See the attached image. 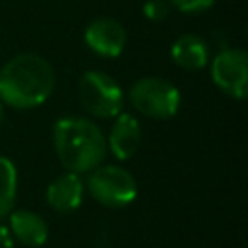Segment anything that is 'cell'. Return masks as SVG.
<instances>
[{"label":"cell","instance_id":"3957f363","mask_svg":"<svg viewBox=\"0 0 248 248\" xmlns=\"http://www.w3.org/2000/svg\"><path fill=\"white\" fill-rule=\"evenodd\" d=\"M130 103L143 116L167 120L178 112L180 91L165 78H141L130 87Z\"/></svg>","mask_w":248,"mask_h":248},{"label":"cell","instance_id":"9c48e42d","mask_svg":"<svg viewBox=\"0 0 248 248\" xmlns=\"http://www.w3.org/2000/svg\"><path fill=\"white\" fill-rule=\"evenodd\" d=\"M83 200V182L78 172H64L56 176L46 188V203L60 213H70L79 207Z\"/></svg>","mask_w":248,"mask_h":248},{"label":"cell","instance_id":"5b68a950","mask_svg":"<svg viewBox=\"0 0 248 248\" xmlns=\"http://www.w3.org/2000/svg\"><path fill=\"white\" fill-rule=\"evenodd\" d=\"M89 172L87 190L99 203L107 207H124L134 202L138 186L126 169L116 165H99Z\"/></svg>","mask_w":248,"mask_h":248},{"label":"cell","instance_id":"ba28073f","mask_svg":"<svg viewBox=\"0 0 248 248\" xmlns=\"http://www.w3.org/2000/svg\"><path fill=\"white\" fill-rule=\"evenodd\" d=\"M140 141H141L140 122L128 112H118L108 134V149L112 151V155L120 161H126L136 155Z\"/></svg>","mask_w":248,"mask_h":248},{"label":"cell","instance_id":"8fae6325","mask_svg":"<svg viewBox=\"0 0 248 248\" xmlns=\"http://www.w3.org/2000/svg\"><path fill=\"white\" fill-rule=\"evenodd\" d=\"M207 45L203 43L202 37L194 33H184L180 35L170 48L172 60L184 68V70H202L207 64Z\"/></svg>","mask_w":248,"mask_h":248},{"label":"cell","instance_id":"6da1fadb","mask_svg":"<svg viewBox=\"0 0 248 248\" xmlns=\"http://www.w3.org/2000/svg\"><path fill=\"white\" fill-rule=\"evenodd\" d=\"M54 89V70L39 54H19L0 70V99L16 108L43 105Z\"/></svg>","mask_w":248,"mask_h":248},{"label":"cell","instance_id":"7a4b0ae2","mask_svg":"<svg viewBox=\"0 0 248 248\" xmlns=\"http://www.w3.org/2000/svg\"><path fill=\"white\" fill-rule=\"evenodd\" d=\"M52 140L60 163L70 172H89L107 155V138L89 118L64 116L56 120Z\"/></svg>","mask_w":248,"mask_h":248},{"label":"cell","instance_id":"5bb4252c","mask_svg":"<svg viewBox=\"0 0 248 248\" xmlns=\"http://www.w3.org/2000/svg\"><path fill=\"white\" fill-rule=\"evenodd\" d=\"M213 2H215V0H169L170 6H174L176 10L186 12V14H198V12H203V10L211 8Z\"/></svg>","mask_w":248,"mask_h":248},{"label":"cell","instance_id":"30bf717a","mask_svg":"<svg viewBox=\"0 0 248 248\" xmlns=\"http://www.w3.org/2000/svg\"><path fill=\"white\" fill-rule=\"evenodd\" d=\"M10 231L21 244L31 248L43 246L48 238V227L45 219L39 213L27 209H19L10 215Z\"/></svg>","mask_w":248,"mask_h":248},{"label":"cell","instance_id":"277c9868","mask_svg":"<svg viewBox=\"0 0 248 248\" xmlns=\"http://www.w3.org/2000/svg\"><path fill=\"white\" fill-rule=\"evenodd\" d=\"M78 95L83 108L99 118H112L122 110L124 95L120 85L105 72L89 70L81 76Z\"/></svg>","mask_w":248,"mask_h":248},{"label":"cell","instance_id":"2e32d148","mask_svg":"<svg viewBox=\"0 0 248 248\" xmlns=\"http://www.w3.org/2000/svg\"><path fill=\"white\" fill-rule=\"evenodd\" d=\"M0 122H2V105H0Z\"/></svg>","mask_w":248,"mask_h":248},{"label":"cell","instance_id":"8992f818","mask_svg":"<svg viewBox=\"0 0 248 248\" xmlns=\"http://www.w3.org/2000/svg\"><path fill=\"white\" fill-rule=\"evenodd\" d=\"M215 85L234 99H244L248 93V56L242 48L221 50L211 64Z\"/></svg>","mask_w":248,"mask_h":248},{"label":"cell","instance_id":"52a82bcc","mask_svg":"<svg viewBox=\"0 0 248 248\" xmlns=\"http://www.w3.org/2000/svg\"><path fill=\"white\" fill-rule=\"evenodd\" d=\"M83 37L91 50H95L97 54L107 56V58L118 56L126 46V31L112 17L93 19L85 27Z\"/></svg>","mask_w":248,"mask_h":248},{"label":"cell","instance_id":"9a60e30c","mask_svg":"<svg viewBox=\"0 0 248 248\" xmlns=\"http://www.w3.org/2000/svg\"><path fill=\"white\" fill-rule=\"evenodd\" d=\"M0 248H14L12 234L4 225H0Z\"/></svg>","mask_w":248,"mask_h":248},{"label":"cell","instance_id":"7c38bea8","mask_svg":"<svg viewBox=\"0 0 248 248\" xmlns=\"http://www.w3.org/2000/svg\"><path fill=\"white\" fill-rule=\"evenodd\" d=\"M17 170L8 157H0V217L8 215L16 203Z\"/></svg>","mask_w":248,"mask_h":248},{"label":"cell","instance_id":"4fadbf2b","mask_svg":"<svg viewBox=\"0 0 248 248\" xmlns=\"http://www.w3.org/2000/svg\"><path fill=\"white\" fill-rule=\"evenodd\" d=\"M170 12L169 0H147L143 4V16L151 21H163Z\"/></svg>","mask_w":248,"mask_h":248}]
</instances>
